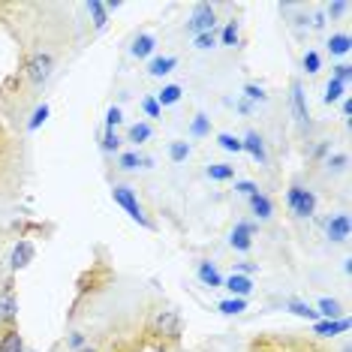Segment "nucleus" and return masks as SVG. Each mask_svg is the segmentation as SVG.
Here are the masks:
<instances>
[{"label": "nucleus", "mask_w": 352, "mask_h": 352, "mask_svg": "<svg viewBox=\"0 0 352 352\" xmlns=\"http://www.w3.org/2000/svg\"><path fill=\"white\" fill-rule=\"evenodd\" d=\"M111 199H115V205L121 208V211H124L133 223H139L142 229H154V220L148 217L145 205L139 202V193H135L130 184H115V187H111Z\"/></svg>", "instance_id": "obj_1"}, {"label": "nucleus", "mask_w": 352, "mask_h": 352, "mask_svg": "<svg viewBox=\"0 0 352 352\" xmlns=\"http://www.w3.org/2000/svg\"><path fill=\"white\" fill-rule=\"evenodd\" d=\"M316 205H319L316 193H314L310 187H304V184H292V187L286 190V208H289L292 217H298V220L314 217V214H316Z\"/></svg>", "instance_id": "obj_2"}, {"label": "nucleus", "mask_w": 352, "mask_h": 352, "mask_svg": "<svg viewBox=\"0 0 352 352\" xmlns=\"http://www.w3.org/2000/svg\"><path fill=\"white\" fill-rule=\"evenodd\" d=\"M151 331H154L157 338L178 340L181 338V314L175 307H160V310H154V316H151Z\"/></svg>", "instance_id": "obj_3"}, {"label": "nucleus", "mask_w": 352, "mask_h": 352, "mask_svg": "<svg viewBox=\"0 0 352 352\" xmlns=\"http://www.w3.org/2000/svg\"><path fill=\"white\" fill-rule=\"evenodd\" d=\"M52 73H54V58H52V52H34V54L28 58V78H30V85L43 87V85L52 78Z\"/></svg>", "instance_id": "obj_4"}, {"label": "nucleus", "mask_w": 352, "mask_h": 352, "mask_svg": "<svg viewBox=\"0 0 352 352\" xmlns=\"http://www.w3.org/2000/svg\"><path fill=\"white\" fill-rule=\"evenodd\" d=\"M217 28V10L211 3H196L193 15L187 21V34L190 36H199V34H211Z\"/></svg>", "instance_id": "obj_5"}, {"label": "nucleus", "mask_w": 352, "mask_h": 352, "mask_svg": "<svg viewBox=\"0 0 352 352\" xmlns=\"http://www.w3.org/2000/svg\"><path fill=\"white\" fill-rule=\"evenodd\" d=\"M19 325V298H15L12 280L0 289V328H12Z\"/></svg>", "instance_id": "obj_6"}, {"label": "nucleus", "mask_w": 352, "mask_h": 352, "mask_svg": "<svg viewBox=\"0 0 352 352\" xmlns=\"http://www.w3.org/2000/svg\"><path fill=\"white\" fill-rule=\"evenodd\" d=\"M253 235H256V226L250 220L235 223V229L229 232V247L235 253H250L253 250Z\"/></svg>", "instance_id": "obj_7"}, {"label": "nucleus", "mask_w": 352, "mask_h": 352, "mask_svg": "<svg viewBox=\"0 0 352 352\" xmlns=\"http://www.w3.org/2000/svg\"><path fill=\"white\" fill-rule=\"evenodd\" d=\"M349 214L346 211H340V214H331V217L325 220V235H328V241H334V244H343V241H349Z\"/></svg>", "instance_id": "obj_8"}, {"label": "nucleus", "mask_w": 352, "mask_h": 352, "mask_svg": "<svg viewBox=\"0 0 352 352\" xmlns=\"http://www.w3.org/2000/svg\"><path fill=\"white\" fill-rule=\"evenodd\" d=\"M292 111H295V121L304 133L310 130V106H307V94H304L301 82H292Z\"/></svg>", "instance_id": "obj_9"}, {"label": "nucleus", "mask_w": 352, "mask_h": 352, "mask_svg": "<svg viewBox=\"0 0 352 352\" xmlns=\"http://www.w3.org/2000/svg\"><path fill=\"white\" fill-rule=\"evenodd\" d=\"M241 145H244V151H247V154H250L259 166L268 163V148H265V139H262V133L250 130V133H247L244 139H241Z\"/></svg>", "instance_id": "obj_10"}, {"label": "nucleus", "mask_w": 352, "mask_h": 352, "mask_svg": "<svg viewBox=\"0 0 352 352\" xmlns=\"http://www.w3.org/2000/svg\"><path fill=\"white\" fill-rule=\"evenodd\" d=\"M223 289H229L232 298H247V295L253 292V280L244 277V274H235L232 271L229 277H223Z\"/></svg>", "instance_id": "obj_11"}, {"label": "nucleus", "mask_w": 352, "mask_h": 352, "mask_svg": "<svg viewBox=\"0 0 352 352\" xmlns=\"http://www.w3.org/2000/svg\"><path fill=\"white\" fill-rule=\"evenodd\" d=\"M130 54L135 60H148V58H154L157 54V36L154 34H139L133 39V45H130Z\"/></svg>", "instance_id": "obj_12"}, {"label": "nucleus", "mask_w": 352, "mask_h": 352, "mask_svg": "<svg viewBox=\"0 0 352 352\" xmlns=\"http://www.w3.org/2000/svg\"><path fill=\"white\" fill-rule=\"evenodd\" d=\"M247 202H250V214L256 220H271V217H274V202H271V196L262 193V190H259V193H253Z\"/></svg>", "instance_id": "obj_13"}, {"label": "nucleus", "mask_w": 352, "mask_h": 352, "mask_svg": "<svg viewBox=\"0 0 352 352\" xmlns=\"http://www.w3.org/2000/svg\"><path fill=\"white\" fill-rule=\"evenodd\" d=\"M0 352H28L25 338H21L19 325H12V328H0Z\"/></svg>", "instance_id": "obj_14"}, {"label": "nucleus", "mask_w": 352, "mask_h": 352, "mask_svg": "<svg viewBox=\"0 0 352 352\" xmlns=\"http://www.w3.org/2000/svg\"><path fill=\"white\" fill-rule=\"evenodd\" d=\"M196 274H199V280H202V286H208V289H223V274L217 271L214 262L202 259L199 262V268H196Z\"/></svg>", "instance_id": "obj_15"}, {"label": "nucleus", "mask_w": 352, "mask_h": 352, "mask_svg": "<svg viewBox=\"0 0 352 352\" xmlns=\"http://www.w3.org/2000/svg\"><path fill=\"white\" fill-rule=\"evenodd\" d=\"M34 244L30 241H19L12 247V256H10V265H12V271H21V268H28L30 262H34Z\"/></svg>", "instance_id": "obj_16"}, {"label": "nucleus", "mask_w": 352, "mask_h": 352, "mask_svg": "<svg viewBox=\"0 0 352 352\" xmlns=\"http://www.w3.org/2000/svg\"><path fill=\"white\" fill-rule=\"evenodd\" d=\"M175 67H178V58H172V54H154L148 63V73L160 78V76H169Z\"/></svg>", "instance_id": "obj_17"}, {"label": "nucleus", "mask_w": 352, "mask_h": 352, "mask_svg": "<svg viewBox=\"0 0 352 352\" xmlns=\"http://www.w3.org/2000/svg\"><path fill=\"white\" fill-rule=\"evenodd\" d=\"M157 102H160V109H169V106H178L181 97H184V87L181 85H163L160 91L154 94Z\"/></svg>", "instance_id": "obj_18"}, {"label": "nucleus", "mask_w": 352, "mask_h": 352, "mask_svg": "<svg viewBox=\"0 0 352 352\" xmlns=\"http://www.w3.org/2000/svg\"><path fill=\"white\" fill-rule=\"evenodd\" d=\"M346 331H349V316L316 322V334H322V338H334V334H346Z\"/></svg>", "instance_id": "obj_19"}, {"label": "nucleus", "mask_w": 352, "mask_h": 352, "mask_svg": "<svg viewBox=\"0 0 352 352\" xmlns=\"http://www.w3.org/2000/svg\"><path fill=\"white\" fill-rule=\"evenodd\" d=\"M151 135H154V126H151L148 121H139L126 130V142L139 148V145H145V142H151Z\"/></svg>", "instance_id": "obj_20"}, {"label": "nucleus", "mask_w": 352, "mask_h": 352, "mask_svg": "<svg viewBox=\"0 0 352 352\" xmlns=\"http://www.w3.org/2000/svg\"><path fill=\"white\" fill-rule=\"evenodd\" d=\"M325 45H328V54H334V58H346L349 49H352V36L349 34H331Z\"/></svg>", "instance_id": "obj_21"}, {"label": "nucleus", "mask_w": 352, "mask_h": 352, "mask_svg": "<svg viewBox=\"0 0 352 352\" xmlns=\"http://www.w3.org/2000/svg\"><path fill=\"white\" fill-rule=\"evenodd\" d=\"M322 166H325V172H328V175H343V172H346V166H349V154H346V151L328 154V157L322 160Z\"/></svg>", "instance_id": "obj_22"}, {"label": "nucleus", "mask_w": 352, "mask_h": 352, "mask_svg": "<svg viewBox=\"0 0 352 352\" xmlns=\"http://www.w3.org/2000/svg\"><path fill=\"white\" fill-rule=\"evenodd\" d=\"M205 175L211 181H217V184H226V181L235 178V166H232V163H211L205 169Z\"/></svg>", "instance_id": "obj_23"}, {"label": "nucleus", "mask_w": 352, "mask_h": 352, "mask_svg": "<svg viewBox=\"0 0 352 352\" xmlns=\"http://www.w3.org/2000/svg\"><path fill=\"white\" fill-rule=\"evenodd\" d=\"M316 314L322 319H340L343 316V304L338 298H319L316 301Z\"/></svg>", "instance_id": "obj_24"}, {"label": "nucleus", "mask_w": 352, "mask_h": 352, "mask_svg": "<svg viewBox=\"0 0 352 352\" xmlns=\"http://www.w3.org/2000/svg\"><path fill=\"white\" fill-rule=\"evenodd\" d=\"M190 154H193V148H190V142H184V139H175V142H169V160H172L175 166L187 163Z\"/></svg>", "instance_id": "obj_25"}, {"label": "nucleus", "mask_w": 352, "mask_h": 352, "mask_svg": "<svg viewBox=\"0 0 352 352\" xmlns=\"http://www.w3.org/2000/svg\"><path fill=\"white\" fill-rule=\"evenodd\" d=\"M87 15L94 19V28H97V30H102L109 25V10H106V3H102V0H91V3H87Z\"/></svg>", "instance_id": "obj_26"}, {"label": "nucleus", "mask_w": 352, "mask_h": 352, "mask_svg": "<svg viewBox=\"0 0 352 352\" xmlns=\"http://www.w3.org/2000/svg\"><path fill=\"white\" fill-rule=\"evenodd\" d=\"M346 91H349L346 85H340V82H334V78H328L325 94H322V102H325V106H334V102H340L343 97H346Z\"/></svg>", "instance_id": "obj_27"}, {"label": "nucleus", "mask_w": 352, "mask_h": 352, "mask_svg": "<svg viewBox=\"0 0 352 352\" xmlns=\"http://www.w3.org/2000/svg\"><path fill=\"white\" fill-rule=\"evenodd\" d=\"M238 39H241V28H238V21L232 19L223 25V34H220V45H226V49H235Z\"/></svg>", "instance_id": "obj_28"}, {"label": "nucleus", "mask_w": 352, "mask_h": 352, "mask_svg": "<svg viewBox=\"0 0 352 352\" xmlns=\"http://www.w3.org/2000/svg\"><path fill=\"white\" fill-rule=\"evenodd\" d=\"M286 310H289V314H295V316H301V319H319V314H316V307L314 304H307V301H286L283 304Z\"/></svg>", "instance_id": "obj_29"}, {"label": "nucleus", "mask_w": 352, "mask_h": 352, "mask_svg": "<svg viewBox=\"0 0 352 352\" xmlns=\"http://www.w3.org/2000/svg\"><path fill=\"white\" fill-rule=\"evenodd\" d=\"M118 169H121V172L142 169V154H139V151H124V154H118Z\"/></svg>", "instance_id": "obj_30"}, {"label": "nucleus", "mask_w": 352, "mask_h": 352, "mask_svg": "<svg viewBox=\"0 0 352 352\" xmlns=\"http://www.w3.org/2000/svg\"><path fill=\"white\" fill-rule=\"evenodd\" d=\"M301 67H304V73L307 76H316L319 69H322V54H319L316 49H307L304 52V58H301Z\"/></svg>", "instance_id": "obj_31"}, {"label": "nucleus", "mask_w": 352, "mask_h": 352, "mask_svg": "<svg viewBox=\"0 0 352 352\" xmlns=\"http://www.w3.org/2000/svg\"><path fill=\"white\" fill-rule=\"evenodd\" d=\"M190 135H193V139H205V135H211V118L196 115L193 124H190Z\"/></svg>", "instance_id": "obj_32"}, {"label": "nucleus", "mask_w": 352, "mask_h": 352, "mask_svg": "<svg viewBox=\"0 0 352 352\" xmlns=\"http://www.w3.org/2000/svg\"><path fill=\"white\" fill-rule=\"evenodd\" d=\"M217 310L223 316H238V314H244L247 310V298H226V301H220Z\"/></svg>", "instance_id": "obj_33"}, {"label": "nucleus", "mask_w": 352, "mask_h": 352, "mask_svg": "<svg viewBox=\"0 0 352 352\" xmlns=\"http://www.w3.org/2000/svg\"><path fill=\"white\" fill-rule=\"evenodd\" d=\"M217 145H220L223 151H229V154H241V151H244L241 139H238V135H232V133H220V135H217Z\"/></svg>", "instance_id": "obj_34"}, {"label": "nucleus", "mask_w": 352, "mask_h": 352, "mask_svg": "<svg viewBox=\"0 0 352 352\" xmlns=\"http://www.w3.org/2000/svg\"><path fill=\"white\" fill-rule=\"evenodd\" d=\"M100 148L106 151V154H118V151H121V135H118L115 130H106L102 139H100Z\"/></svg>", "instance_id": "obj_35"}, {"label": "nucleus", "mask_w": 352, "mask_h": 352, "mask_svg": "<svg viewBox=\"0 0 352 352\" xmlns=\"http://www.w3.org/2000/svg\"><path fill=\"white\" fill-rule=\"evenodd\" d=\"M45 121H49V106H45V102H43V106H36V109H34V115H30L28 130H30V133H36V130H39V126H43Z\"/></svg>", "instance_id": "obj_36"}, {"label": "nucleus", "mask_w": 352, "mask_h": 352, "mask_svg": "<svg viewBox=\"0 0 352 352\" xmlns=\"http://www.w3.org/2000/svg\"><path fill=\"white\" fill-rule=\"evenodd\" d=\"M244 97H247V102H268V94H265V87L262 85H247L244 87Z\"/></svg>", "instance_id": "obj_37"}, {"label": "nucleus", "mask_w": 352, "mask_h": 352, "mask_svg": "<svg viewBox=\"0 0 352 352\" xmlns=\"http://www.w3.org/2000/svg\"><path fill=\"white\" fill-rule=\"evenodd\" d=\"M193 45L199 52H208V49H217V34H199V36H193Z\"/></svg>", "instance_id": "obj_38"}, {"label": "nucleus", "mask_w": 352, "mask_h": 352, "mask_svg": "<svg viewBox=\"0 0 352 352\" xmlns=\"http://www.w3.org/2000/svg\"><path fill=\"white\" fill-rule=\"evenodd\" d=\"M87 346V334L85 331H69L67 334V349L69 352H78V349H85Z\"/></svg>", "instance_id": "obj_39"}, {"label": "nucleus", "mask_w": 352, "mask_h": 352, "mask_svg": "<svg viewBox=\"0 0 352 352\" xmlns=\"http://www.w3.org/2000/svg\"><path fill=\"white\" fill-rule=\"evenodd\" d=\"M349 12V3H346V0H334V3H328L325 6V15H328V19H343V15H346Z\"/></svg>", "instance_id": "obj_40"}, {"label": "nucleus", "mask_w": 352, "mask_h": 352, "mask_svg": "<svg viewBox=\"0 0 352 352\" xmlns=\"http://www.w3.org/2000/svg\"><path fill=\"white\" fill-rule=\"evenodd\" d=\"M331 78L349 87V82H352V67H349V63H338V67H334V73H331Z\"/></svg>", "instance_id": "obj_41"}, {"label": "nucleus", "mask_w": 352, "mask_h": 352, "mask_svg": "<svg viewBox=\"0 0 352 352\" xmlns=\"http://www.w3.org/2000/svg\"><path fill=\"white\" fill-rule=\"evenodd\" d=\"M142 111H145L148 118H163V109H160L157 97H145V100H142Z\"/></svg>", "instance_id": "obj_42"}, {"label": "nucleus", "mask_w": 352, "mask_h": 352, "mask_svg": "<svg viewBox=\"0 0 352 352\" xmlns=\"http://www.w3.org/2000/svg\"><path fill=\"white\" fill-rule=\"evenodd\" d=\"M121 121H124V111L118 106H109V111H106V130H115Z\"/></svg>", "instance_id": "obj_43"}, {"label": "nucleus", "mask_w": 352, "mask_h": 352, "mask_svg": "<svg viewBox=\"0 0 352 352\" xmlns=\"http://www.w3.org/2000/svg\"><path fill=\"white\" fill-rule=\"evenodd\" d=\"M235 193L244 196V199H250L253 193H259V187H256L253 181H235Z\"/></svg>", "instance_id": "obj_44"}, {"label": "nucleus", "mask_w": 352, "mask_h": 352, "mask_svg": "<svg viewBox=\"0 0 352 352\" xmlns=\"http://www.w3.org/2000/svg\"><path fill=\"white\" fill-rule=\"evenodd\" d=\"M328 151H331V142H328V139H319L316 145L310 148V157H314V160H325Z\"/></svg>", "instance_id": "obj_45"}, {"label": "nucleus", "mask_w": 352, "mask_h": 352, "mask_svg": "<svg viewBox=\"0 0 352 352\" xmlns=\"http://www.w3.org/2000/svg\"><path fill=\"white\" fill-rule=\"evenodd\" d=\"M256 271H259V265H256V262H241V265H235V274H244V277L256 274Z\"/></svg>", "instance_id": "obj_46"}, {"label": "nucleus", "mask_w": 352, "mask_h": 352, "mask_svg": "<svg viewBox=\"0 0 352 352\" xmlns=\"http://www.w3.org/2000/svg\"><path fill=\"white\" fill-rule=\"evenodd\" d=\"M310 28H314V30H322V28H325V12L310 15Z\"/></svg>", "instance_id": "obj_47"}, {"label": "nucleus", "mask_w": 352, "mask_h": 352, "mask_svg": "<svg viewBox=\"0 0 352 352\" xmlns=\"http://www.w3.org/2000/svg\"><path fill=\"white\" fill-rule=\"evenodd\" d=\"M238 111H241V115H250V111H253V106H250V102H238Z\"/></svg>", "instance_id": "obj_48"}, {"label": "nucleus", "mask_w": 352, "mask_h": 352, "mask_svg": "<svg viewBox=\"0 0 352 352\" xmlns=\"http://www.w3.org/2000/svg\"><path fill=\"white\" fill-rule=\"evenodd\" d=\"M349 111H352V102L343 100V118H349Z\"/></svg>", "instance_id": "obj_49"}, {"label": "nucleus", "mask_w": 352, "mask_h": 352, "mask_svg": "<svg viewBox=\"0 0 352 352\" xmlns=\"http://www.w3.org/2000/svg\"><path fill=\"white\" fill-rule=\"evenodd\" d=\"M78 352H100V349H97V346H91V343H87V346H85V349H78Z\"/></svg>", "instance_id": "obj_50"}]
</instances>
